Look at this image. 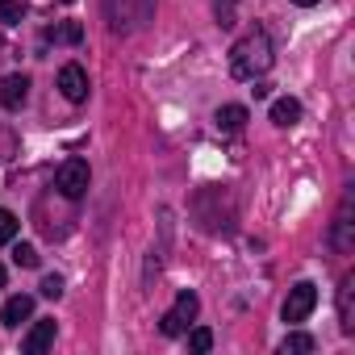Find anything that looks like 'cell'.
I'll return each instance as SVG.
<instances>
[{
	"label": "cell",
	"instance_id": "8",
	"mask_svg": "<svg viewBox=\"0 0 355 355\" xmlns=\"http://www.w3.org/2000/svg\"><path fill=\"white\" fill-rule=\"evenodd\" d=\"M351 293H355V276H347V280H343V288H338V326H343V334H355V309H351Z\"/></svg>",
	"mask_w": 355,
	"mask_h": 355
},
{
	"label": "cell",
	"instance_id": "12",
	"mask_svg": "<svg viewBox=\"0 0 355 355\" xmlns=\"http://www.w3.org/2000/svg\"><path fill=\"white\" fill-rule=\"evenodd\" d=\"M214 121H218V130H230V134H234V130L247 125V109H243V105H222V109L214 113Z\"/></svg>",
	"mask_w": 355,
	"mask_h": 355
},
{
	"label": "cell",
	"instance_id": "17",
	"mask_svg": "<svg viewBox=\"0 0 355 355\" xmlns=\"http://www.w3.org/2000/svg\"><path fill=\"white\" fill-rule=\"evenodd\" d=\"M13 263L17 268H38V251L30 243H21V247H13Z\"/></svg>",
	"mask_w": 355,
	"mask_h": 355
},
{
	"label": "cell",
	"instance_id": "6",
	"mask_svg": "<svg viewBox=\"0 0 355 355\" xmlns=\"http://www.w3.org/2000/svg\"><path fill=\"white\" fill-rule=\"evenodd\" d=\"M30 313H34V297L17 293V297H9V301H5V309H0V322H5V326L13 330V326H21Z\"/></svg>",
	"mask_w": 355,
	"mask_h": 355
},
{
	"label": "cell",
	"instance_id": "11",
	"mask_svg": "<svg viewBox=\"0 0 355 355\" xmlns=\"http://www.w3.org/2000/svg\"><path fill=\"white\" fill-rule=\"evenodd\" d=\"M330 243H334V251H351V197L343 201V209H338V218H334Z\"/></svg>",
	"mask_w": 355,
	"mask_h": 355
},
{
	"label": "cell",
	"instance_id": "4",
	"mask_svg": "<svg viewBox=\"0 0 355 355\" xmlns=\"http://www.w3.org/2000/svg\"><path fill=\"white\" fill-rule=\"evenodd\" d=\"M313 305H318V288H313L309 280H301L297 288H288V297H284V309H280V313H284V322H293V326H297V322H305V318L313 313Z\"/></svg>",
	"mask_w": 355,
	"mask_h": 355
},
{
	"label": "cell",
	"instance_id": "18",
	"mask_svg": "<svg viewBox=\"0 0 355 355\" xmlns=\"http://www.w3.org/2000/svg\"><path fill=\"white\" fill-rule=\"evenodd\" d=\"M189 347H193V351H209V347H214V334H209L205 326H197V330L189 334Z\"/></svg>",
	"mask_w": 355,
	"mask_h": 355
},
{
	"label": "cell",
	"instance_id": "19",
	"mask_svg": "<svg viewBox=\"0 0 355 355\" xmlns=\"http://www.w3.org/2000/svg\"><path fill=\"white\" fill-rule=\"evenodd\" d=\"M42 297H51V301L63 297V280H59V276H46V280H42Z\"/></svg>",
	"mask_w": 355,
	"mask_h": 355
},
{
	"label": "cell",
	"instance_id": "22",
	"mask_svg": "<svg viewBox=\"0 0 355 355\" xmlns=\"http://www.w3.org/2000/svg\"><path fill=\"white\" fill-rule=\"evenodd\" d=\"M67 5H71V0H67Z\"/></svg>",
	"mask_w": 355,
	"mask_h": 355
},
{
	"label": "cell",
	"instance_id": "2",
	"mask_svg": "<svg viewBox=\"0 0 355 355\" xmlns=\"http://www.w3.org/2000/svg\"><path fill=\"white\" fill-rule=\"evenodd\" d=\"M197 309H201V301H197V293H180L175 297V305L163 313V322H159V330L167 334V338H175V334H184L189 326H193V318H197Z\"/></svg>",
	"mask_w": 355,
	"mask_h": 355
},
{
	"label": "cell",
	"instance_id": "1",
	"mask_svg": "<svg viewBox=\"0 0 355 355\" xmlns=\"http://www.w3.org/2000/svg\"><path fill=\"white\" fill-rule=\"evenodd\" d=\"M272 38H268V30H251V34H243L239 42H234V51H230V76L234 80H259L268 67H272Z\"/></svg>",
	"mask_w": 355,
	"mask_h": 355
},
{
	"label": "cell",
	"instance_id": "21",
	"mask_svg": "<svg viewBox=\"0 0 355 355\" xmlns=\"http://www.w3.org/2000/svg\"><path fill=\"white\" fill-rule=\"evenodd\" d=\"M0 288H5V268H0Z\"/></svg>",
	"mask_w": 355,
	"mask_h": 355
},
{
	"label": "cell",
	"instance_id": "14",
	"mask_svg": "<svg viewBox=\"0 0 355 355\" xmlns=\"http://www.w3.org/2000/svg\"><path fill=\"white\" fill-rule=\"evenodd\" d=\"M46 38H55V42H71V46H76V42H84V26H80V21H63V26H55Z\"/></svg>",
	"mask_w": 355,
	"mask_h": 355
},
{
	"label": "cell",
	"instance_id": "20",
	"mask_svg": "<svg viewBox=\"0 0 355 355\" xmlns=\"http://www.w3.org/2000/svg\"><path fill=\"white\" fill-rule=\"evenodd\" d=\"M293 5H301V9H309V5H318V0H293Z\"/></svg>",
	"mask_w": 355,
	"mask_h": 355
},
{
	"label": "cell",
	"instance_id": "15",
	"mask_svg": "<svg viewBox=\"0 0 355 355\" xmlns=\"http://www.w3.org/2000/svg\"><path fill=\"white\" fill-rule=\"evenodd\" d=\"M26 17V5L21 0H0V26H17Z\"/></svg>",
	"mask_w": 355,
	"mask_h": 355
},
{
	"label": "cell",
	"instance_id": "9",
	"mask_svg": "<svg viewBox=\"0 0 355 355\" xmlns=\"http://www.w3.org/2000/svg\"><path fill=\"white\" fill-rule=\"evenodd\" d=\"M51 343H55V322H51V318H42V322L26 334V355H42Z\"/></svg>",
	"mask_w": 355,
	"mask_h": 355
},
{
	"label": "cell",
	"instance_id": "5",
	"mask_svg": "<svg viewBox=\"0 0 355 355\" xmlns=\"http://www.w3.org/2000/svg\"><path fill=\"white\" fill-rule=\"evenodd\" d=\"M59 88H63V96H67L71 105H84V101H88V71H84L80 63H67V67L59 71Z\"/></svg>",
	"mask_w": 355,
	"mask_h": 355
},
{
	"label": "cell",
	"instance_id": "13",
	"mask_svg": "<svg viewBox=\"0 0 355 355\" xmlns=\"http://www.w3.org/2000/svg\"><path fill=\"white\" fill-rule=\"evenodd\" d=\"M309 351H318V338L313 334H288L284 343H280V355H309Z\"/></svg>",
	"mask_w": 355,
	"mask_h": 355
},
{
	"label": "cell",
	"instance_id": "10",
	"mask_svg": "<svg viewBox=\"0 0 355 355\" xmlns=\"http://www.w3.org/2000/svg\"><path fill=\"white\" fill-rule=\"evenodd\" d=\"M272 121H276L280 130L297 125V121H301V101H293V96H280V101H272Z\"/></svg>",
	"mask_w": 355,
	"mask_h": 355
},
{
	"label": "cell",
	"instance_id": "7",
	"mask_svg": "<svg viewBox=\"0 0 355 355\" xmlns=\"http://www.w3.org/2000/svg\"><path fill=\"white\" fill-rule=\"evenodd\" d=\"M26 96H30V80L26 76H9L5 84H0V105L5 109H21Z\"/></svg>",
	"mask_w": 355,
	"mask_h": 355
},
{
	"label": "cell",
	"instance_id": "16",
	"mask_svg": "<svg viewBox=\"0 0 355 355\" xmlns=\"http://www.w3.org/2000/svg\"><path fill=\"white\" fill-rule=\"evenodd\" d=\"M17 230H21L17 214H9V209H0V247H5V243H13V239H17Z\"/></svg>",
	"mask_w": 355,
	"mask_h": 355
},
{
	"label": "cell",
	"instance_id": "3",
	"mask_svg": "<svg viewBox=\"0 0 355 355\" xmlns=\"http://www.w3.org/2000/svg\"><path fill=\"white\" fill-rule=\"evenodd\" d=\"M88 180H92L88 163H84V159H67V163L59 167V175H55V189H59L67 201H80V197L88 193Z\"/></svg>",
	"mask_w": 355,
	"mask_h": 355
}]
</instances>
